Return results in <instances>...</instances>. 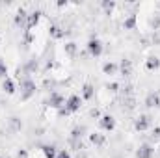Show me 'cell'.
Masks as SVG:
<instances>
[{
    "label": "cell",
    "mask_w": 160,
    "mask_h": 158,
    "mask_svg": "<svg viewBox=\"0 0 160 158\" xmlns=\"http://www.w3.org/2000/svg\"><path fill=\"white\" fill-rule=\"evenodd\" d=\"M89 116H91V117H101V114H99V110H95V108H93V110L89 112Z\"/></svg>",
    "instance_id": "836d02e7"
},
{
    "label": "cell",
    "mask_w": 160,
    "mask_h": 158,
    "mask_svg": "<svg viewBox=\"0 0 160 158\" xmlns=\"http://www.w3.org/2000/svg\"><path fill=\"white\" fill-rule=\"evenodd\" d=\"M0 78H2V80L8 78V65H6L2 60H0Z\"/></svg>",
    "instance_id": "484cf974"
},
{
    "label": "cell",
    "mask_w": 160,
    "mask_h": 158,
    "mask_svg": "<svg viewBox=\"0 0 160 158\" xmlns=\"http://www.w3.org/2000/svg\"><path fill=\"white\" fill-rule=\"evenodd\" d=\"M41 15H43V11H39V9H34V11L28 13V21H26V30H28V32H32V30L39 24Z\"/></svg>",
    "instance_id": "ba28073f"
},
{
    "label": "cell",
    "mask_w": 160,
    "mask_h": 158,
    "mask_svg": "<svg viewBox=\"0 0 160 158\" xmlns=\"http://www.w3.org/2000/svg\"><path fill=\"white\" fill-rule=\"evenodd\" d=\"M58 116H60V117H63V116H69V110H67L65 106H62V108L58 110Z\"/></svg>",
    "instance_id": "1f68e13d"
},
{
    "label": "cell",
    "mask_w": 160,
    "mask_h": 158,
    "mask_svg": "<svg viewBox=\"0 0 160 158\" xmlns=\"http://www.w3.org/2000/svg\"><path fill=\"white\" fill-rule=\"evenodd\" d=\"M77 158H88V155L84 153V149H82V151H78V156H77Z\"/></svg>",
    "instance_id": "e575fe53"
},
{
    "label": "cell",
    "mask_w": 160,
    "mask_h": 158,
    "mask_svg": "<svg viewBox=\"0 0 160 158\" xmlns=\"http://www.w3.org/2000/svg\"><path fill=\"white\" fill-rule=\"evenodd\" d=\"M116 0H101V7H102V11H104V15H112L114 13V9H116Z\"/></svg>",
    "instance_id": "44dd1931"
},
{
    "label": "cell",
    "mask_w": 160,
    "mask_h": 158,
    "mask_svg": "<svg viewBox=\"0 0 160 158\" xmlns=\"http://www.w3.org/2000/svg\"><path fill=\"white\" fill-rule=\"evenodd\" d=\"M47 104H48L50 108H54V110H60L62 106H65V97H63L62 93H58V91H52V93L48 95Z\"/></svg>",
    "instance_id": "277c9868"
},
{
    "label": "cell",
    "mask_w": 160,
    "mask_h": 158,
    "mask_svg": "<svg viewBox=\"0 0 160 158\" xmlns=\"http://www.w3.org/2000/svg\"><path fill=\"white\" fill-rule=\"evenodd\" d=\"M0 158H2V156H0Z\"/></svg>",
    "instance_id": "74e56055"
},
{
    "label": "cell",
    "mask_w": 160,
    "mask_h": 158,
    "mask_svg": "<svg viewBox=\"0 0 160 158\" xmlns=\"http://www.w3.org/2000/svg\"><path fill=\"white\" fill-rule=\"evenodd\" d=\"M86 50H88V54L91 58H99L104 52V45H102V41L99 39L97 36H93V37H89L88 43H86Z\"/></svg>",
    "instance_id": "6da1fadb"
},
{
    "label": "cell",
    "mask_w": 160,
    "mask_h": 158,
    "mask_svg": "<svg viewBox=\"0 0 160 158\" xmlns=\"http://www.w3.org/2000/svg\"><path fill=\"white\" fill-rule=\"evenodd\" d=\"M32 41H34V34H32V32H28V30H24V45H26V47H30V45H32Z\"/></svg>",
    "instance_id": "4316f807"
},
{
    "label": "cell",
    "mask_w": 160,
    "mask_h": 158,
    "mask_svg": "<svg viewBox=\"0 0 160 158\" xmlns=\"http://www.w3.org/2000/svg\"><path fill=\"white\" fill-rule=\"evenodd\" d=\"M155 156V147L151 143H142L136 149V158H153Z\"/></svg>",
    "instance_id": "9c48e42d"
},
{
    "label": "cell",
    "mask_w": 160,
    "mask_h": 158,
    "mask_svg": "<svg viewBox=\"0 0 160 158\" xmlns=\"http://www.w3.org/2000/svg\"><path fill=\"white\" fill-rule=\"evenodd\" d=\"M48 36H50L52 39H62V37L65 36V32H63L62 26H58V24H50V26H48Z\"/></svg>",
    "instance_id": "d6986e66"
},
{
    "label": "cell",
    "mask_w": 160,
    "mask_h": 158,
    "mask_svg": "<svg viewBox=\"0 0 160 158\" xmlns=\"http://www.w3.org/2000/svg\"><path fill=\"white\" fill-rule=\"evenodd\" d=\"M158 6H160V4H158Z\"/></svg>",
    "instance_id": "8d00e7d4"
},
{
    "label": "cell",
    "mask_w": 160,
    "mask_h": 158,
    "mask_svg": "<svg viewBox=\"0 0 160 158\" xmlns=\"http://www.w3.org/2000/svg\"><path fill=\"white\" fill-rule=\"evenodd\" d=\"M102 73L108 75V77H114V75L119 73V65L116 62H104L102 63Z\"/></svg>",
    "instance_id": "5bb4252c"
},
{
    "label": "cell",
    "mask_w": 160,
    "mask_h": 158,
    "mask_svg": "<svg viewBox=\"0 0 160 158\" xmlns=\"http://www.w3.org/2000/svg\"><path fill=\"white\" fill-rule=\"evenodd\" d=\"M118 65H119V73L123 77H130V75H132V62H130V60L123 58Z\"/></svg>",
    "instance_id": "9a60e30c"
},
{
    "label": "cell",
    "mask_w": 160,
    "mask_h": 158,
    "mask_svg": "<svg viewBox=\"0 0 160 158\" xmlns=\"http://www.w3.org/2000/svg\"><path fill=\"white\" fill-rule=\"evenodd\" d=\"M80 97H82V101H91V99L95 97V87H93V84L86 82V84L82 86V89H80Z\"/></svg>",
    "instance_id": "7c38bea8"
},
{
    "label": "cell",
    "mask_w": 160,
    "mask_h": 158,
    "mask_svg": "<svg viewBox=\"0 0 160 158\" xmlns=\"http://www.w3.org/2000/svg\"><path fill=\"white\" fill-rule=\"evenodd\" d=\"M56 158H73V156H71V153H69L67 149H60V151H58V156H56Z\"/></svg>",
    "instance_id": "f546056e"
},
{
    "label": "cell",
    "mask_w": 160,
    "mask_h": 158,
    "mask_svg": "<svg viewBox=\"0 0 160 158\" xmlns=\"http://www.w3.org/2000/svg\"><path fill=\"white\" fill-rule=\"evenodd\" d=\"M36 89H38V87H36V82L30 78V77L24 78V80H21V101H24V102L30 101V99L36 95Z\"/></svg>",
    "instance_id": "7a4b0ae2"
},
{
    "label": "cell",
    "mask_w": 160,
    "mask_h": 158,
    "mask_svg": "<svg viewBox=\"0 0 160 158\" xmlns=\"http://www.w3.org/2000/svg\"><path fill=\"white\" fill-rule=\"evenodd\" d=\"M26 21H28V11H26L24 7H19L17 13L13 15V24H15L17 28H24V30H26Z\"/></svg>",
    "instance_id": "52a82bcc"
},
{
    "label": "cell",
    "mask_w": 160,
    "mask_h": 158,
    "mask_svg": "<svg viewBox=\"0 0 160 158\" xmlns=\"http://www.w3.org/2000/svg\"><path fill=\"white\" fill-rule=\"evenodd\" d=\"M80 106H82V97L77 95V93L69 95V99L65 101V108L69 110V114H77L80 110Z\"/></svg>",
    "instance_id": "5b68a950"
},
{
    "label": "cell",
    "mask_w": 160,
    "mask_h": 158,
    "mask_svg": "<svg viewBox=\"0 0 160 158\" xmlns=\"http://www.w3.org/2000/svg\"><path fill=\"white\" fill-rule=\"evenodd\" d=\"M41 153H43V156L45 158H56L58 156V147L47 143V145H41Z\"/></svg>",
    "instance_id": "e0dca14e"
},
{
    "label": "cell",
    "mask_w": 160,
    "mask_h": 158,
    "mask_svg": "<svg viewBox=\"0 0 160 158\" xmlns=\"http://www.w3.org/2000/svg\"><path fill=\"white\" fill-rule=\"evenodd\" d=\"M99 128L104 130V132H112L116 130V117L110 116V114H102L99 117Z\"/></svg>",
    "instance_id": "3957f363"
},
{
    "label": "cell",
    "mask_w": 160,
    "mask_h": 158,
    "mask_svg": "<svg viewBox=\"0 0 160 158\" xmlns=\"http://www.w3.org/2000/svg\"><path fill=\"white\" fill-rule=\"evenodd\" d=\"M151 136H153L155 140H158V138H160V126H155V128L151 130Z\"/></svg>",
    "instance_id": "4dcf8cb0"
},
{
    "label": "cell",
    "mask_w": 160,
    "mask_h": 158,
    "mask_svg": "<svg viewBox=\"0 0 160 158\" xmlns=\"http://www.w3.org/2000/svg\"><path fill=\"white\" fill-rule=\"evenodd\" d=\"M143 104H145L147 108H160V93H157V91L147 93V95H145Z\"/></svg>",
    "instance_id": "30bf717a"
},
{
    "label": "cell",
    "mask_w": 160,
    "mask_h": 158,
    "mask_svg": "<svg viewBox=\"0 0 160 158\" xmlns=\"http://www.w3.org/2000/svg\"><path fill=\"white\" fill-rule=\"evenodd\" d=\"M2 91H4L6 95H15L17 87H15V82L9 78V77H8L6 80H2Z\"/></svg>",
    "instance_id": "ac0fdd59"
},
{
    "label": "cell",
    "mask_w": 160,
    "mask_h": 158,
    "mask_svg": "<svg viewBox=\"0 0 160 158\" xmlns=\"http://www.w3.org/2000/svg\"><path fill=\"white\" fill-rule=\"evenodd\" d=\"M63 50H65V54H67L69 58H75L77 52H78V45H77L75 41H67V43L63 45Z\"/></svg>",
    "instance_id": "7402d4cb"
},
{
    "label": "cell",
    "mask_w": 160,
    "mask_h": 158,
    "mask_svg": "<svg viewBox=\"0 0 160 158\" xmlns=\"http://www.w3.org/2000/svg\"><path fill=\"white\" fill-rule=\"evenodd\" d=\"M84 132H86V128H84V126H75V128L71 130L69 140H71V141H80V140H82V136H84Z\"/></svg>",
    "instance_id": "603a6c76"
},
{
    "label": "cell",
    "mask_w": 160,
    "mask_h": 158,
    "mask_svg": "<svg viewBox=\"0 0 160 158\" xmlns=\"http://www.w3.org/2000/svg\"><path fill=\"white\" fill-rule=\"evenodd\" d=\"M8 128H9L11 132H21V130H22V121H21V117L11 116V117L8 119Z\"/></svg>",
    "instance_id": "2e32d148"
},
{
    "label": "cell",
    "mask_w": 160,
    "mask_h": 158,
    "mask_svg": "<svg viewBox=\"0 0 160 158\" xmlns=\"http://www.w3.org/2000/svg\"><path fill=\"white\" fill-rule=\"evenodd\" d=\"M119 84H118V82H108V84H106V89H108V91H110V93H118V91H119Z\"/></svg>",
    "instance_id": "cb8c5ba5"
},
{
    "label": "cell",
    "mask_w": 160,
    "mask_h": 158,
    "mask_svg": "<svg viewBox=\"0 0 160 158\" xmlns=\"http://www.w3.org/2000/svg\"><path fill=\"white\" fill-rule=\"evenodd\" d=\"M145 69L147 71H158L160 69V58H157V56H151V58H147L145 60Z\"/></svg>",
    "instance_id": "ffe728a7"
},
{
    "label": "cell",
    "mask_w": 160,
    "mask_h": 158,
    "mask_svg": "<svg viewBox=\"0 0 160 158\" xmlns=\"http://www.w3.org/2000/svg\"><path fill=\"white\" fill-rule=\"evenodd\" d=\"M15 158H30L28 149H19V151H17V155H15Z\"/></svg>",
    "instance_id": "f1b7e54d"
},
{
    "label": "cell",
    "mask_w": 160,
    "mask_h": 158,
    "mask_svg": "<svg viewBox=\"0 0 160 158\" xmlns=\"http://www.w3.org/2000/svg\"><path fill=\"white\" fill-rule=\"evenodd\" d=\"M136 26H138V17H136V13H128V15L123 19V28H125V30H136Z\"/></svg>",
    "instance_id": "4fadbf2b"
},
{
    "label": "cell",
    "mask_w": 160,
    "mask_h": 158,
    "mask_svg": "<svg viewBox=\"0 0 160 158\" xmlns=\"http://www.w3.org/2000/svg\"><path fill=\"white\" fill-rule=\"evenodd\" d=\"M88 140H89V143L95 145V147H102V145L106 143V136L101 134V132H89V134H88Z\"/></svg>",
    "instance_id": "8fae6325"
},
{
    "label": "cell",
    "mask_w": 160,
    "mask_h": 158,
    "mask_svg": "<svg viewBox=\"0 0 160 158\" xmlns=\"http://www.w3.org/2000/svg\"><path fill=\"white\" fill-rule=\"evenodd\" d=\"M158 155H160V147H158Z\"/></svg>",
    "instance_id": "d590c367"
},
{
    "label": "cell",
    "mask_w": 160,
    "mask_h": 158,
    "mask_svg": "<svg viewBox=\"0 0 160 158\" xmlns=\"http://www.w3.org/2000/svg\"><path fill=\"white\" fill-rule=\"evenodd\" d=\"M151 26H153V30H160V15H155L151 19Z\"/></svg>",
    "instance_id": "83f0119b"
},
{
    "label": "cell",
    "mask_w": 160,
    "mask_h": 158,
    "mask_svg": "<svg viewBox=\"0 0 160 158\" xmlns=\"http://www.w3.org/2000/svg\"><path fill=\"white\" fill-rule=\"evenodd\" d=\"M56 6H58V7H65V6H67V0H58Z\"/></svg>",
    "instance_id": "d6a6232c"
},
{
    "label": "cell",
    "mask_w": 160,
    "mask_h": 158,
    "mask_svg": "<svg viewBox=\"0 0 160 158\" xmlns=\"http://www.w3.org/2000/svg\"><path fill=\"white\" fill-rule=\"evenodd\" d=\"M24 69H26L28 73H34V71L38 69V62H36V60H30V62L24 65Z\"/></svg>",
    "instance_id": "d4e9b609"
},
{
    "label": "cell",
    "mask_w": 160,
    "mask_h": 158,
    "mask_svg": "<svg viewBox=\"0 0 160 158\" xmlns=\"http://www.w3.org/2000/svg\"><path fill=\"white\" fill-rule=\"evenodd\" d=\"M149 128H151V117H149L147 114H142V116H138V117L134 119V130L145 132V130H149Z\"/></svg>",
    "instance_id": "8992f818"
}]
</instances>
